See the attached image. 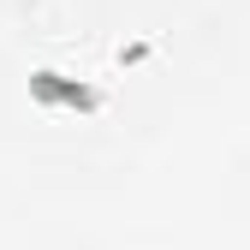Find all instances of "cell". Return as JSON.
<instances>
[{
    "label": "cell",
    "mask_w": 250,
    "mask_h": 250,
    "mask_svg": "<svg viewBox=\"0 0 250 250\" xmlns=\"http://www.w3.org/2000/svg\"><path fill=\"white\" fill-rule=\"evenodd\" d=\"M30 102L36 107H72V113H96L102 107V89L83 83V78H66L54 66H36L30 72Z\"/></svg>",
    "instance_id": "obj_1"
}]
</instances>
